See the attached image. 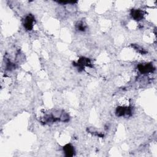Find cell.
Listing matches in <instances>:
<instances>
[{
  "label": "cell",
  "mask_w": 157,
  "mask_h": 157,
  "mask_svg": "<svg viewBox=\"0 0 157 157\" xmlns=\"http://www.w3.org/2000/svg\"><path fill=\"white\" fill-rule=\"evenodd\" d=\"M34 19L31 15H28L24 20V26L28 30H31L33 27Z\"/></svg>",
  "instance_id": "obj_1"
},
{
  "label": "cell",
  "mask_w": 157,
  "mask_h": 157,
  "mask_svg": "<svg viewBox=\"0 0 157 157\" xmlns=\"http://www.w3.org/2000/svg\"><path fill=\"white\" fill-rule=\"evenodd\" d=\"M64 151L65 153L66 154V155L67 156H73V152L74 151V148L73 147L70 145V144H68V145L64 147Z\"/></svg>",
  "instance_id": "obj_3"
},
{
  "label": "cell",
  "mask_w": 157,
  "mask_h": 157,
  "mask_svg": "<svg viewBox=\"0 0 157 157\" xmlns=\"http://www.w3.org/2000/svg\"><path fill=\"white\" fill-rule=\"evenodd\" d=\"M131 15L134 20H141L143 17V12L139 9L134 10L132 11Z\"/></svg>",
  "instance_id": "obj_2"
}]
</instances>
